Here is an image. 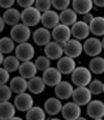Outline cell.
I'll return each mask as SVG.
<instances>
[{
	"label": "cell",
	"mask_w": 104,
	"mask_h": 120,
	"mask_svg": "<svg viewBox=\"0 0 104 120\" xmlns=\"http://www.w3.org/2000/svg\"><path fill=\"white\" fill-rule=\"evenodd\" d=\"M72 84L75 86H89V84L92 80V73L89 69V67H75L73 73L70 75Z\"/></svg>",
	"instance_id": "1"
},
{
	"label": "cell",
	"mask_w": 104,
	"mask_h": 120,
	"mask_svg": "<svg viewBox=\"0 0 104 120\" xmlns=\"http://www.w3.org/2000/svg\"><path fill=\"white\" fill-rule=\"evenodd\" d=\"M40 20L42 13L34 5L29 7V8H24V11L21 12V22L29 27L36 26L38 24H40Z\"/></svg>",
	"instance_id": "2"
},
{
	"label": "cell",
	"mask_w": 104,
	"mask_h": 120,
	"mask_svg": "<svg viewBox=\"0 0 104 120\" xmlns=\"http://www.w3.org/2000/svg\"><path fill=\"white\" fill-rule=\"evenodd\" d=\"M31 29L29 26H26L25 24L20 22V24L12 26L11 29V38L14 41V43H24L27 42L31 38Z\"/></svg>",
	"instance_id": "3"
},
{
	"label": "cell",
	"mask_w": 104,
	"mask_h": 120,
	"mask_svg": "<svg viewBox=\"0 0 104 120\" xmlns=\"http://www.w3.org/2000/svg\"><path fill=\"white\" fill-rule=\"evenodd\" d=\"M103 51V46H101V41L98 37H89L87 39H85L83 42V52L87 56L95 57L99 56Z\"/></svg>",
	"instance_id": "4"
},
{
	"label": "cell",
	"mask_w": 104,
	"mask_h": 120,
	"mask_svg": "<svg viewBox=\"0 0 104 120\" xmlns=\"http://www.w3.org/2000/svg\"><path fill=\"white\" fill-rule=\"evenodd\" d=\"M14 56L17 57L20 61H29L35 56V48L31 43L24 42V43H18L14 48Z\"/></svg>",
	"instance_id": "5"
},
{
	"label": "cell",
	"mask_w": 104,
	"mask_h": 120,
	"mask_svg": "<svg viewBox=\"0 0 104 120\" xmlns=\"http://www.w3.org/2000/svg\"><path fill=\"white\" fill-rule=\"evenodd\" d=\"M72 99L74 103L82 107V106H87L92 101V94L87 86H77L73 90Z\"/></svg>",
	"instance_id": "6"
},
{
	"label": "cell",
	"mask_w": 104,
	"mask_h": 120,
	"mask_svg": "<svg viewBox=\"0 0 104 120\" xmlns=\"http://www.w3.org/2000/svg\"><path fill=\"white\" fill-rule=\"evenodd\" d=\"M62 48H64V55L73 57V59H77L83 52V43L81 41H78V39L70 38L68 42H65L62 45Z\"/></svg>",
	"instance_id": "7"
},
{
	"label": "cell",
	"mask_w": 104,
	"mask_h": 120,
	"mask_svg": "<svg viewBox=\"0 0 104 120\" xmlns=\"http://www.w3.org/2000/svg\"><path fill=\"white\" fill-rule=\"evenodd\" d=\"M51 33H52V41L59 42L60 45H64L72 38L70 26H66V25H62V24H59L57 26H55Z\"/></svg>",
	"instance_id": "8"
},
{
	"label": "cell",
	"mask_w": 104,
	"mask_h": 120,
	"mask_svg": "<svg viewBox=\"0 0 104 120\" xmlns=\"http://www.w3.org/2000/svg\"><path fill=\"white\" fill-rule=\"evenodd\" d=\"M42 78L44 81L46 86H56L60 81H62V75L56 67H50L48 69H46L43 75H42Z\"/></svg>",
	"instance_id": "9"
},
{
	"label": "cell",
	"mask_w": 104,
	"mask_h": 120,
	"mask_svg": "<svg viewBox=\"0 0 104 120\" xmlns=\"http://www.w3.org/2000/svg\"><path fill=\"white\" fill-rule=\"evenodd\" d=\"M14 107L17 108L18 111H22V112H26L27 110L34 106V99H33V95L30 93H21V94H17L14 98V102H13Z\"/></svg>",
	"instance_id": "10"
},
{
	"label": "cell",
	"mask_w": 104,
	"mask_h": 120,
	"mask_svg": "<svg viewBox=\"0 0 104 120\" xmlns=\"http://www.w3.org/2000/svg\"><path fill=\"white\" fill-rule=\"evenodd\" d=\"M60 114L62 115V117L65 120H75L77 117L81 116L82 110H81V106H78L77 103L72 101V102H66L65 105H62Z\"/></svg>",
	"instance_id": "11"
},
{
	"label": "cell",
	"mask_w": 104,
	"mask_h": 120,
	"mask_svg": "<svg viewBox=\"0 0 104 120\" xmlns=\"http://www.w3.org/2000/svg\"><path fill=\"white\" fill-rule=\"evenodd\" d=\"M73 84L69 81H60L59 84L55 86V95L61 101H66V99H70L73 95Z\"/></svg>",
	"instance_id": "12"
},
{
	"label": "cell",
	"mask_w": 104,
	"mask_h": 120,
	"mask_svg": "<svg viewBox=\"0 0 104 120\" xmlns=\"http://www.w3.org/2000/svg\"><path fill=\"white\" fill-rule=\"evenodd\" d=\"M70 31H72V37L74 39L78 41H83V39H87L90 35V26L89 24L83 21H77L74 25L70 26Z\"/></svg>",
	"instance_id": "13"
},
{
	"label": "cell",
	"mask_w": 104,
	"mask_h": 120,
	"mask_svg": "<svg viewBox=\"0 0 104 120\" xmlns=\"http://www.w3.org/2000/svg\"><path fill=\"white\" fill-rule=\"evenodd\" d=\"M33 41L36 46H46L52 41V33L47 27H38L33 33Z\"/></svg>",
	"instance_id": "14"
},
{
	"label": "cell",
	"mask_w": 104,
	"mask_h": 120,
	"mask_svg": "<svg viewBox=\"0 0 104 120\" xmlns=\"http://www.w3.org/2000/svg\"><path fill=\"white\" fill-rule=\"evenodd\" d=\"M77 64H75V60L73 57H69L66 55H62L59 60H57V64H56V68L59 69L61 75H72L73 71L75 69Z\"/></svg>",
	"instance_id": "15"
},
{
	"label": "cell",
	"mask_w": 104,
	"mask_h": 120,
	"mask_svg": "<svg viewBox=\"0 0 104 120\" xmlns=\"http://www.w3.org/2000/svg\"><path fill=\"white\" fill-rule=\"evenodd\" d=\"M86 112L91 119H100L104 116V102L94 99L86 106Z\"/></svg>",
	"instance_id": "16"
},
{
	"label": "cell",
	"mask_w": 104,
	"mask_h": 120,
	"mask_svg": "<svg viewBox=\"0 0 104 120\" xmlns=\"http://www.w3.org/2000/svg\"><path fill=\"white\" fill-rule=\"evenodd\" d=\"M44 55L51 60H59L64 55L62 45H60L59 42H55V41H51L48 45L44 46Z\"/></svg>",
	"instance_id": "17"
},
{
	"label": "cell",
	"mask_w": 104,
	"mask_h": 120,
	"mask_svg": "<svg viewBox=\"0 0 104 120\" xmlns=\"http://www.w3.org/2000/svg\"><path fill=\"white\" fill-rule=\"evenodd\" d=\"M43 27H47V29H54L55 26L60 24V17H59V13L57 11H47V12L42 13V20H40Z\"/></svg>",
	"instance_id": "18"
},
{
	"label": "cell",
	"mask_w": 104,
	"mask_h": 120,
	"mask_svg": "<svg viewBox=\"0 0 104 120\" xmlns=\"http://www.w3.org/2000/svg\"><path fill=\"white\" fill-rule=\"evenodd\" d=\"M44 111L46 114L51 115V116H56L57 114L61 112L62 108V102L61 99H59L57 97H51L44 102Z\"/></svg>",
	"instance_id": "19"
},
{
	"label": "cell",
	"mask_w": 104,
	"mask_h": 120,
	"mask_svg": "<svg viewBox=\"0 0 104 120\" xmlns=\"http://www.w3.org/2000/svg\"><path fill=\"white\" fill-rule=\"evenodd\" d=\"M18 72H20V76H22V77L26 78V80H30V78H33L34 76H36L38 68H36L35 63L31 61V60H29V61H21Z\"/></svg>",
	"instance_id": "20"
},
{
	"label": "cell",
	"mask_w": 104,
	"mask_h": 120,
	"mask_svg": "<svg viewBox=\"0 0 104 120\" xmlns=\"http://www.w3.org/2000/svg\"><path fill=\"white\" fill-rule=\"evenodd\" d=\"M72 8L77 15H86L90 13L94 8L92 0H72Z\"/></svg>",
	"instance_id": "21"
},
{
	"label": "cell",
	"mask_w": 104,
	"mask_h": 120,
	"mask_svg": "<svg viewBox=\"0 0 104 120\" xmlns=\"http://www.w3.org/2000/svg\"><path fill=\"white\" fill-rule=\"evenodd\" d=\"M1 17H3L5 25H9V26H14V25L21 22V12L16 8L5 9Z\"/></svg>",
	"instance_id": "22"
},
{
	"label": "cell",
	"mask_w": 104,
	"mask_h": 120,
	"mask_svg": "<svg viewBox=\"0 0 104 120\" xmlns=\"http://www.w3.org/2000/svg\"><path fill=\"white\" fill-rule=\"evenodd\" d=\"M9 87L16 94L25 93L27 90V80L24 78L22 76H14L9 80Z\"/></svg>",
	"instance_id": "23"
},
{
	"label": "cell",
	"mask_w": 104,
	"mask_h": 120,
	"mask_svg": "<svg viewBox=\"0 0 104 120\" xmlns=\"http://www.w3.org/2000/svg\"><path fill=\"white\" fill-rule=\"evenodd\" d=\"M46 89V84L40 76H34L33 78L27 80V90L30 94H40Z\"/></svg>",
	"instance_id": "24"
},
{
	"label": "cell",
	"mask_w": 104,
	"mask_h": 120,
	"mask_svg": "<svg viewBox=\"0 0 104 120\" xmlns=\"http://www.w3.org/2000/svg\"><path fill=\"white\" fill-rule=\"evenodd\" d=\"M60 17V24L66 25V26H72L78 21V15L73 11V8H66L59 13Z\"/></svg>",
	"instance_id": "25"
},
{
	"label": "cell",
	"mask_w": 104,
	"mask_h": 120,
	"mask_svg": "<svg viewBox=\"0 0 104 120\" xmlns=\"http://www.w3.org/2000/svg\"><path fill=\"white\" fill-rule=\"evenodd\" d=\"M90 33L94 34V37H104V17L96 16L92 18V21L89 24Z\"/></svg>",
	"instance_id": "26"
},
{
	"label": "cell",
	"mask_w": 104,
	"mask_h": 120,
	"mask_svg": "<svg viewBox=\"0 0 104 120\" xmlns=\"http://www.w3.org/2000/svg\"><path fill=\"white\" fill-rule=\"evenodd\" d=\"M16 111H17V108L9 101L0 102V119H3V120L12 119L13 116H16Z\"/></svg>",
	"instance_id": "27"
},
{
	"label": "cell",
	"mask_w": 104,
	"mask_h": 120,
	"mask_svg": "<svg viewBox=\"0 0 104 120\" xmlns=\"http://www.w3.org/2000/svg\"><path fill=\"white\" fill-rule=\"evenodd\" d=\"M89 69L91 71L92 75H103L104 73V57L100 55L95 57H91L89 63Z\"/></svg>",
	"instance_id": "28"
},
{
	"label": "cell",
	"mask_w": 104,
	"mask_h": 120,
	"mask_svg": "<svg viewBox=\"0 0 104 120\" xmlns=\"http://www.w3.org/2000/svg\"><path fill=\"white\" fill-rule=\"evenodd\" d=\"M46 111L44 108L39 106H33V107L26 111L25 120H46Z\"/></svg>",
	"instance_id": "29"
},
{
	"label": "cell",
	"mask_w": 104,
	"mask_h": 120,
	"mask_svg": "<svg viewBox=\"0 0 104 120\" xmlns=\"http://www.w3.org/2000/svg\"><path fill=\"white\" fill-rule=\"evenodd\" d=\"M14 41L11 37H3L0 38V52L5 55H11L14 51Z\"/></svg>",
	"instance_id": "30"
},
{
	"label": "cell",
	"mask_w": 104,
	"mask_h": 120,
	"mask_svg": "<svg viewBox=\"0 0 104 120\" xmlns=\"http://www.w3.org/2000/svg\"><path fill=\"white\" fill-rule=\"evenodd\" d=\"M20 64H21V61L16 56H13V55H8V56H5L4 57V61H3V67L8 71L9 73L18 71Z\"/></svg>",
	"instance_id": "31"
},
{
	"label": "cell",
	"mask_w": 104,
	"mask_h": 120,
	"mask_svg": "<svg viewBox=\"0 0 104 120\" xmlns=\"http://www.w3.org/2000/svg\"><path fill=\"white\" fill-rule=\"evenodd\" d=\"M35 65L38 68V71H42V72H44L46 69H48L51 67V59H48L46 55H40L35 59Z\"/></svg>",
	"instance_id": "32"
},
{
	"label": "cell",
	"mask_w": 104,
	"mask_h": 120,
	"mask_svg": "<svg viewBox=\"0 0 104 120\" xmlns=\"http://www.w3.org/2000/svg\"><path fill=\"white\" fill-rule=\"evenodd\" d=\"M87 87L90 89V91H91L92 95H99V94L103 93V81H100V80H98V78L91 80V82L89 84Z\"/></svg>",
	"instance_id": "33"
},
{
	"label": "cell",
	"mask_w": 104,
	"mask_h": 120,
	"mask_svg": "<svg viewBox=\"0 0 104 120\" xmlns=\"http://www.w3.org/2000/svg\"><path fill=\"white\" fill-rule=\"evenodd\" d=\"M12 89L9 87L8 84H4V85H0V102H7L9 99L12 98Z\"/></svg>",
	"instance_id": "34"
},
{
	"label": "cell",
	"mask_w": 104,
	"mask_h": 120,
	"mask_svg": "<svg viewBox=\"0 0 104 120\" xmlns=\"http://www.w3.org/2000/svg\"><path fill=\"white\" fill-rule=\"evenodd\" d=\"M34 7H35L40 13H44V12H47V11L51 9V7H52V1H51V0H35Z\"/></svg>",
	"instance_id": "35"
},
{
	"label": "cell",
	"mask_w": 104,
	"mask_h": 120,
	"mask_svg": "<svg viewBox=\"0 0 104 120\" xmlns=\"http://www.w3.org/2000/svg\"><path fill=\"white\" fill-rule=\"evenodd\" d=\"M51 1L55 11H60V12L72 5V0H51Z\"/></svg>",
	"instance_id": "36"
},
{
	"label": "cell",
	"mask_w": 104,
	"mask_h": 120,
	"mask_svg": "<svg viewBox=\"0 0 104 120\" xmlns=\"http://www.w3.org/2000/svg\"><path fill=\"white\" fill-rule=\"evenodd\" d=\"M9 80H11V73L4 67H0V85L8 84Z\"/></svg>",
	"instance_id": "37"
},
{
	"label": "cell",
	"mask_w": 104,
	"mask_h": 120,
	"mask_svg": "<svg viewBox=\"0 0 104 120\" xmlns=\"http://www.w3.org/2000/svg\"><path fill=\"white\" fill-rule=\"evenodd\" d=\"M16 3L21 7V8H29L35 4V0H16Z\"/></svg>",
	"instance_id": "38"
},
{
	"label": "cell",
	"mask_w": 104,
	"mask_h": 120,
	"mask_svg": "<svg viewBox=\"0 0 104 120\" xmlns=\"http://www.w3.org/2000/svg\"><path fill=\"white\" fill-rule=\"evenodd\" d=\"M14 3H16V0H0V8L9 9V8H12Z\"/></svg>",
	"instance_id": "39"
},
{
	"label": "cell",
	"mask_w": 104,
	"mask_h": 120,
	"mask_svg": "<svg viewBox=\"0 0 104 120\" xmlns=\"http://www.w3.org/2000/svg\"><path fill=\"white\" fill-rule=\"evenodd\" d=\"M92 18H94V16H92V13H86V15H83V18H82V21L83 22H86V24H90V22L92 21Z\"/></svg>",
	"instance_id": "40"
},
{
	"label": "cell",
	"mask_w": 104,
	"mask_h": 120,
	"mask_svg": "<svg viewBox=\"0 0 104 120\" xmlns=\"http://www.w3.org/2000/svg\"><path fill=\"white\" fill-rule=\"evenodd\" d=\"M92 3L98 8H104V0H92Z\"/></svg>",
	"instance_id": "41"
},
{
	"label": "cell",
	"mask_w": 104,
	"mask_h": 120,
	"mask_svg": "<svg viewBox=\"0 0 104 120\" xmlns=\"http://www.w3.org/2000/svg\"><path fill=\"white\" fill-rule=\"evenodd\" d=\"M4 27H5V22H4V20H3V17L0 16V33L4 30Z\"/></svg>",
	"instance_id": "42"
},
{
	"label": "cell",
	"mask_w": 104,
	"mask_h": 120,
	"mask_svg": "<svg viewBox=\"0 0 104 120\" xmlns=\"http://www.w3.org/2000/svg\"><path fill=\"white\" fill-rule=\"evenodd\" d=\"M3 61H4V54L0 52V65H3Z\"/></svg>",
	"instance_id": "43"
},
{
	"label": "cell",
	"mask_w": 104,
	"mask_h": 120,
	"mask_svg": "<svg viewBox=\"0 0 104 120\" xmlns=\"http://www.w3.org/2000/svg\"><path fill=\"white\" fill-rule=\"evenodd\" d=\"M9 120H24L22 117H20V116H13L12 119H9Z\"/></svg>",
	"instance_id": "44"
},
{
	"label": "cell",
	"mask_w": 104,
	"mask_h": 120,
	"mask_svg": "<svg viewBox=\"0 0 104 120\" xmlns=\"http://www.w3.org/2000/svg\"><path fill=\"white\" fill-rule=\"evenodd\" d=\"M75 120H87V119H86V117H83L82 115H81V116H79V117H77Z\"/></svg>",
	"instance_id": "45"
},
{
	"label": "cell",
	"mask_w": 104,
	"mask_h": 120,
	"mask_svg": "<svg viewBox=\"0 0 104 120\" xmlns=\"http://www.w3.org/2000/svg\"><path fill=\"white\" fill-rule=\"evenodd\" d=\"M101 41V46H103V50H104V37H103V39H100Z\"/></svg>",
	"instance_id": "46"
},
{
	"label": "cell",
	"mask_w": 104,
	"mask_h": 120,
	"mask_svg": "<svg viewBox=\"0 0 104 120\" xmlns=\"http://www.w3.org/2000/svg\"><path fill=\"white\" fill-rule=\"evenodd\" d=\"M50 120H61V119H59V117H51Z\"/></svg>",
	"instance_id": "47"
},
{
	"label": "cell",
	"mask_w": 104,
	"mask_h": 120,
	"mask_svg": "<svg viewBox=\"0 0 104 120\" xmlns=\"http://www.w3.org/2000/svg\"><path fill=\"white\" fill-rule=\"evenodd\" d=\"M92 120H104L103 117H100V119H92Z\"/></svg>",
	"instance_id": "48"
},
{
	"label": "cell",
	"mask_w": 104,
	"mask_h": 120,
	"mask_svg": "<svg viewBox=\"0 0 104 120\" xmlns=\"http://www.w3.org/2000/svg\"><path fill=\"white\" fill-rule=\"evenodd\" d=\"M103 93H104V82H103Z\"/></svg>",
	"instance_id": "49"
},
{
	"label": "cell",
	"mask_w": 104,
	"mask_h": 120,
	"mask_svg": "<svg viewBox=\"0 0 104 120\" xmlns=\"http://www.w3.org/2000/svg\"><path fill=\"white\" fill-rule=\"evenodd\" d=\"M0 120H3V119H0Z\"/></svg>",
	"instance_id": "50"
},
{
	"label": "cell",
	"mask_w": 104,
	"mask_h": 120,
	"mask_svg": "<svg viewBox=\"0 0 104 120\" xmlns=\"http://www.w3.org/2000/svg\"><path fill=\"white\" fill-rule=\"evenodd\" d=\"M103 119H104V116H103Z\"/></svg>",
	"instance_id": "51"
}]
</instances>
